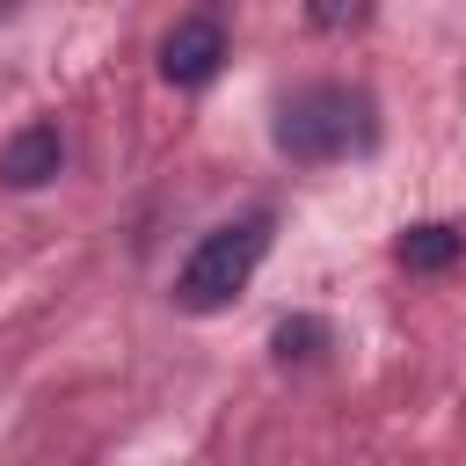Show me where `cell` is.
Segmentation results:
<instances>
[{
  "label": "cell",
  "instance_id": "obj_7",
  "mask_svg": "<svg viewBox=\"0 0 466 466\" xmlns=\"http://www.w3.org/2000/svg\"><path fill=\"white\" fill-rule=\"evenodd\" d=\"M306 22H313L320 36H350V29L371 22V0H306Z\"/></svg>",
  "mask_w": 466,
  "mask_h": 466
},
{
  "label": "cell",
  "instance_id": "obj_1",
  "mask_svg": "<svg viewBox=\"0 0 466 466\" xmlns=\"http://www.w3.org/2000/svg\"><path fill=\"white\" fill-rule=\"evenodd\" d=\"M379 124H371V95L342 87V80H313L277 109V153L299 167H328L350 153H371Z\"/></svg>",
  "mask_w": 466,
  "mask_h": 466
},
{
  "label": "cell",
  "instance_id": "obj_3",
  "mask_svg": "<svg viewBox=\"0 0 466 466\" xmlns=\"http://www.w3.org/2000/svg\"><path fill=\"white\" fill-rule=\"evenodd\" d=\"M218 66H226V29H218V15H182V22L160 36V73H167L175 87H204Z\"/></svg>",
  "mask_w": 466,
  "mask_h": 466
},
{
  "label": "cell",
  "instance_id": "obj_5",
  "mask_svg": "<svg viewBox=\"0 0 466 466\" xmlns=\"http://www.w3.org/2000/svg\"><path fill=\"white\" fill-rule=\"evenodd\" d=\"M393 255H400V269H422V277H430V269H451V262L466 255V233H459V226H444V218H422V226H408V233H400V248H393Z\"/></svg>",
  "mask_w": 466,
  "mask_h": 466
},
{
  "label": "cell",
  "instance_id": "obj_6",
  "mask_svg": "<svg viewBox=\"0 0 466 466\" xmlns=\"http://www.w3.org/2000/svg\"><path fill=\"white\" fill-rule=\"evenodd\" d=\"M320 342H328V320H313V313H291V320H277V357H284V364H306V357H320Z\"/></svg>",
  "mask_w": 466,
  "mask_h": 466
},
{
  "label": "cell",
  "instance_id": "obj_2",
  "mask_svg": "<svg viewBox=\"0 0 466 466\" xmlns=\"http://www.w3.org/2000/svg\"><path fill=\"white\" fill-rule=\"evenodd\" d=\"M262 255H269V211H248V218H233V226H211V233L182 255V269H175V306H182V313H218V306H233V299L248 291V277L262 269Z\"/></svg>",
  "mask_w": 466,
  "mask_h": 466
},
{
  "label": "cell",
  "instance_id": "obj_4",
  "mask_svg": "<svg viewBox=\"0 0 466 466\" xmlns=\"http://www.w3.org/2000/svg\"><path fill=\"white\" fill-rule=\"evenodd\" d=\"M66 167V138H58V124H22V131H7L0 138V182L7 189H44L51 175Z\"/></svg>",
  "mask_w": 466,
  "mask_h": 466
}]
</instances>
